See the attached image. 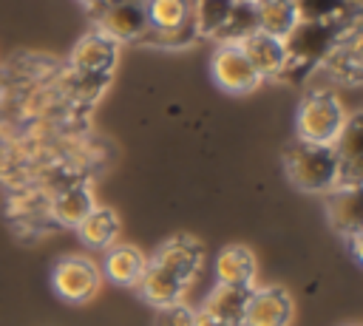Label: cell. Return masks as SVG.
<instances>
[{"label":"cell","mask_w":363,"mask_h":326,"mask_svg":"<svg viewBox=\"0 0 363 326\" xmlns=\"http://www.w3.org/2000/svg\"><path fill=\"white\" fill-rule=\"evenodd\" d=\"M284 170L289 181L303 193H329L337 184V159L332 145L295 139L284 150Z\"/></svg>","instance_id":"cell-1"},{"label":"cell","mask_w":363,"mask_h":326,"mask_svg":"<svg viewBox=\"0 0 363 326\" xmlns=\"http://www.w3.org/2000/svg\"><path fill=\"white\" fill-rule=\"evenodd\" d=\"M357 26L354 20H298L289 34L284 37V51L286 60H295L306 68H315L318 62H323L335 45Z\"/></svg>","instance_id":"cell-2"},{"label":"cell","mask_w":363,"mask_h":326,"mask_svg":"<svg viewBox=\"0 0 363 326\" xmlns=\"http://www.w3.org/2000/svg\"><path fill=\"white\" fill-rule=\"evenodd\" d=\"M346 122L343 105L332 91H309L295 113L298 139L315 142V145H332Z\"/></svg>","instance_id":"cell-3"},{"label":"cell","mask_w":363,"mask_h":326,"mask_svg":"<svg viewBox=\"0 0 363 326\" xmlns=\"http://www.w3.org/2000/svg\"><path fill=\"white\" fill-rule=\"evenodd\" d=\"M116 62V43L111 37H105L102 31H91L85 34L74 51H71V68H74V77L79 79L82 91L91 88V96H96L108 77H111V68Z\"/></svg>","instance_id":"cell-4"},{"label":"cell","mask_w":363,"mask_h":326,"mask_svg":"<svg viewBox=\"0 0 363 326\" xmlns=\"http://www.w3.org/2000/svg\"><path fill=\"white\" fill-rule=\"evenodd\" d=\"M51 286L54 292L68 303H85L99 289V269L88 258L68 255L60 258L51 269Z\"/></svg>","instance_id":"cell-5"},{"label":"cell","mask_w":363,"mask_h":326,"mask_svg":"<svg viewBox=\"0 0 363 326\" xmlns=\"http://www.w3.org/2000/svg\"><path fill=\"white\" fill-rule=\"evenodd\" d=\"M94 17L99 23V31L113 43L142 40V34L147 31L145 0H108L94 11Z\"/></svg>","instance_id":"cell-6"},{"label":"cell","mask_w":363,"mask_h":326,"mask_svg":"<svg viewBox=\"0 0 363 326\" xmlns=\"http://www.w3.org/2000/svg\"><path fill=\"white\" fill-rule=\"evenodd\" d=\"M210 71H213L216 85L224 88V91H230V94L252 91L261 82L258 71L252 68V62L247 60V54L235 43H221L216 48L213 62H210Z\"/></svg>","instance_id":"cell-7"},{"label":"cell","mask_w":363,"mask_h":326,"mask_svg":"<svg viewBox=\"0 0 363 326\" xmlns=\"http://www.w3.org/2000/svg\"><path fill=\"white\" fill-rule=\"evenodd\" d=\"M292 298L281 286H261L250 292L241 326H289Z\"/></svg>","instance_id":"cell-8"},{"label":"cell","mask_w":363,"mask_h":326,"mask_svg":"<svg viewBox=\"0 0 363 326\" xmlns=\"http://www.w3.org/2000/svg\"><path fill=\"white\" fill-rule=\"evenodd\" d=\"M153 261L159 266H164L167 272H173L184 286H190L201 269L204 249L193 235H173L170 241L162 244V249L153 255Z\"/></svg>","instance_id":"cell-9"},{"label":"cell","mask_w":363,"mask_h":326,"mask_svg":"<svg viewBox=\"0 0 363 326\" xmlns=\"http://www.w3.org/2000/svg\"><path fill=\"white\" fill-rule=\"evenodd\" d=\"M360 116H352L343 122L340 133L332 142L335 159H337V184L335 187H357L360 184V159H363V147H360Z\"/></svg>","instance_id":"cell-10"},{"label":"cell","mask_w":363,"mask_h":326,"mask_svg":"<svg viewBox=\"0 0 363 326\" xmlns=\"http://www.w3.org/2000/svg\"><path fill=\"white\" fill-rule=\"evenodd\" d=\"M326 215L332 227L352 238H360V184L357 187H332L326 193Z\"/></svg>","instance_id":"cell-11"},{"label":"cell","mask_w":363,"mask_h":326,"mask_svg":"<svg viewBox=\"0 0 363 326\" xmlns=\"http://www.w3.org/2000/svg\"><path fill=\"white\" fill-rule=\"evenodd\" d=\"M241 51L247 54V60L252 62V68L258 71V77H275L286 60V51H284V40L272 37V34H264V31H252L250 37H244L241 43Z\"/></svg>","instance_id":"cell-12"},{"label":"cell","mask_w":363,"mask_h":326,"mask_svg":"<svg viewBox=\"0 0 363 326\" xmlns=\"http://www.w3.org/2000/svg\"><path fill=\"white\" fill-rule=\"evenodd\" d=\"M136 289H139V295H142L150 306L159 309V306H167V303L182 300V292H184L187 286H184L173 272H167L164 266H159L156 261H147V266H145V272H142Z\"/></svg>","instance_id":"cell-13"},{"label":"cell","mask_w":363,"mask_h":326,"mask_svg":"<svg viewBox=\"0 0 363 326\" xmlns=\"http://www.w3.org/2000/svg\"><path fill=\"white\" fill-rule=\"evenodd\" d=\"M252 286H233V283H216L210 289V295L204 298V309L207 315L230 323V326H241L244 320V309L250 300Z\"/></svg>","instance_id":"cell-14"},{"label":"cell","mask_w":363,"mask_h":326,"mask_svg":"<svg viewBox=\"0 0 363 326\" xmlns=\"http://www.w3.org/2000/svg\"><path fill=\"white\" fill-rule=\"evenodd\" d=\"M145 266H147L145 255L136 247H128V244L108 249L105 264H102L108 281H113L119 286H136L139 278H142V272H145Z\"/></svg>","instance_id":"cell-15"},{"label":"cell","mask_w":363,"mask_h":326,"mask_svg":"<svg viewBox=\"0 0 363 326\" xmlns=\"http://www.w3.org/2000/svg\"><path fill=\"white\" fill-rule=\"evenodd\" d=\"M216 278L218 283L250 286L255 278V258L244 247H224L216 258Z\"/></svg>","instance_id":"cell-16"},{"label":"cell","mask_w":363,"mask_h":326,"mask_svg":"<svg viewBox=\"0 0 363 326\" xmlns=\"http://www.w3.org/2000/svg\"><path fill=\"white\" fill-rule=\"evenodd\" d=\"M255 3V17H258V31L272 34L284 40L289 28L298 23L295 0H252Z\"/></svg>","instance_id":"cell-17"},{"label":"cell","mask_w":363,"mask_h":326,"mask_svg":"<svg viewBox=\"0 0 363 326\" xmlns=\"http://www.w3.org/2000/svg\"><path fill=\"white\" fill-rule=\"evenodd\" d=\"M79 238L82 244H88L91 249H108L119 232V218L113 210H105V207H94L79 224Z\"/></svg>","instance_id":"cell-18"},{"label":"cell","mask_w":363,"mask_h":326,"mask_svg":"<svg viewBox=\"0 0 363 326\" xmlns=\"http://www.w3.org/2000/svg\"><path fill=\"white\" fill-rule=\"evenodd\" d=\"M252 31H258V17H255V3L252 0H233L227 20L221 23V28L216 31V37L221 43H241L244 37H250Z\"/></svg>","instance_id":"cell-19"},{"label":"cell","mask_w":363,"mask_h":326,"mask_svg":"<svg viewBox=\"0 0 363 326\" xmlns=\"http://www.w3.org/2000/svg\"><path fill=\"white\" fill-rule=\"evenodd\" d=\"M147 28H173L193 17V0H145Z\"/></svg>","instance_id":"cell-20"},{"label":"cell","mask_w":363,"mask_h":326,"mask_svg":"<svg viewBox=\"0 0 363 326\" xmlns=\"http://www.w3.org/2000/svg\"><path fill=\"white\" fill-rule=\"evenodd\" d=\"M51 210H54V218H57L60 224L77 227V224L94 210V201H91V193H88L85 187H68V190H62V193L54 198Z\"/></svg>","instance_id":"cell-21"},{"label":"cell","mask_w":363,"mask_h":326,"mask_svg":"<svg viewBox=\"0 0 363 326\" xmlns=\"http://www.w3.org/2000/svg\"><path fill=\"white\" fill-rule=\"evenodd\" d=\"M298 20H354L357 6L352 0H295Z\"/></svg>","instance_id":"cell-22"},{"label":"cell","mask_w":363,"mask_h":326,"mask_svg":"<svg viewBox=\"0 0 363 326\" xmlns=\"http://www.w3.org/2000/svg\"><path fill=\"white\" fill-rule=\"evenodd\" d=\"M233 0H193V23L199 37H216L221 23L227 20Z\"/></svg>","instance_id":"cell-23"},{"label":"cell","mask_w":363,"mask_h":326,"mask_svg":"<svg viewBox=\"0 0 363 326\" xmlns=\"http://www.w3.org/2000/svg\"><path fill=\"white\" fill-rule=\"evenodd\" d=\"M145 43H153V45H164V48H182V45H190L193 40H199V31H196V23L193 17L182 26H173V28H147L142 34Z\"/></svg>","instance_id":"cell-24"},{"label":"cell","mask_w":363,"mask_h":326,"mask_svg":"<svg viewBox=\"0 0 363 326\" xmlns=\"http://www.w3.org/2000/svg\"><path fill=\"white\" fill-rule=\"evenodd\" d=\"M193 320H196V312L190 306H184L182 300L159 306V312H156V326H193Z\"/></svg>","instance_id":"cell-25"},{"label":"cell","mask_w":363,"mask_h":326,"mask_svg":"<svg viewBox=\"0 0 363 326\" xmlns=\"http://www.w3.org/2000/svg\"><path fill=\"white\" fill-rule=\"evenodd\" d=\"M193 326H230V323H224V320H218V317H213L207 312H199L196 320H193Z\"/></svg>","instance_id":"cell-26"},{"label":"cell","mask_w":363,"mask_h":326,"mask_svg":"<svg viewBox=\"0 0 363 326\" xmlns=\"http://www.w3.org/2000/svg\"><path fill=\"white\" fill-rule=\"evenodd\" d=\"M82 3H85V6L91 9V11H96V9H99L102 3H108V0H82Z\"/></svg>","instance_id":"cell-27"}]
</instances>
